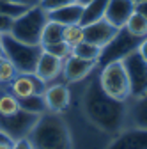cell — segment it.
<instances>
[{"label": "cell", "mask_w": 147, "mask_h": 149, "mask_svg": "<svg viewBox=\"0 0 147 149\" xmlns=\"http://www.w3.org/2000/svg\"><path fill=\"white\" fill-rule=\"evenodd\" d=\"M83 112L87 119L103 132L115 133L126 121V101L108 96L99 85V80H92L83 92Z\"/></svg>", "instance_id": "cell-1"}, {"label": "cell", "mask_w": 147, "mask_h": 149, "mask_svg": "<svg viewBox=\"0 0 147 149\" xmlns=\"http://www.w3.org/2000/svg\"><path fill=\"white\" fill-rule=\"evenodd\" d=\"M34 149H71V135L64 119L51 112L39 116L32 132L27 135Z\"/></svg>", "instance_id": "cell-2"}, {"label": "cell", "mask_w": 147, "mask_h": 149, "mask_svg": "<svg viewBox=\"0 0 147 149\" xmlns=\"http://www.w3.org/2000/svg\"><path fill=\"white\" fill-rule=\"evenodd\" d=\"M46 22H48V13L39 4H35L14 18L9 34L21 43L41 45V34H43Z\"/></svg>", "instance_id": "cell-3"}, {"label": "cell", "mask_w": 147, "mask_h": 149, "mask_svg": "<svg viewBox=\"0 0 147 149\" xmlns=\"http://www.w3.org/2000/svg\"><path fill=\"white\" fill-rule=\"evenodd\" d=\"M41 52H43L41 45L21 43L14 39L11 34L2 36V55L16 68L18 73H34Z\"/></svg>", "instance_id": "cell-4"}, {"label": "cell", "mask_w": 147, "mask_h": 149, "mask_svg": "<svg viewBox=\"0 0 147 149\" xmlns=\"http://www.w3.org/2000/svg\"><path fill=\"white\" fill-rule=\"evenodd\" d=\"M98 80L108 96L121 101H126L130 98V84H128V74L122 66V61H115L103 66Z\"/></svg>", "instance_id": "cell-5"}, {"label": "cell", "mask_w": 147, "mask_h": 149, "mask_svg": "<svg viewBox=\"0 0 147 149\" xmlns=\"http://www.w3.org/2000/svg\"><path fill=\"white\" fill-rule=\"evenodd\" d=\"M140 41H142L140 37L131 36L126 29H119L117 34L112 37V41L106 43V45L101 48L99 59H98L96 64H99V66H106V64H110V62L122 61L128 53H131L133 50L138 48Z\"/></svg>", "instance_id": "cell-6"}, {"label": "cell", "mask_w": 147, "mask_h": 149, "mask_svg": "<svg viewBox=\"0 0 147 149\" xmlns=\"http://www.w3.org/2000/svg\"><path fill=\"white\" fill-rule=\"evenodd\" d=\"M122 66L128 74V84H130V98L137 100L147 94V61L138 53V50H133L122 59Z\"/></svg>", "instance_id": "cell-7"}, {"label": "cell", "mask_w": 147, "mask_h": 149, "mask_svg": "<svg viewBox=\"0 0 147 149\" xmlns=\"http://www.w3.org/2000/svg\"><path fill=\"white\" fill-rule=\"evenodd\" d=\"M37 119H39V116L20 108L11 116H0V132L9 135L12 140L27 139V135L32 132V128L35 126Z\"/></svg>", "instance_id": "cell-8"}, {"label": "cell", "mask_w": 147, "mask_h": 149, "mask_svg": "<svg viewBox=\"0 0 147 149\" xmlns=\"http://www.w3.org/2000/svg\"><path fill=\"white\" fill-rule=\"evenodd\" d=\"M46 82H43L34 73H18L11 80V92L16 98H25L30 94H43Z\"/></svg>", "instance_id": "cell-9"}, {"label": "cell", "mask_w": 147, "mask_h": 149, "mask_svg": "<svg viewBox=\"0 0 147 149\" xmlns=\"http://www.w3.org/2000/svg\"><path fill=\"white\" fill-rule=\"evenodd\" d=\"M135 0H108L105 11V20L115 29H124L126 22L135 13Z\"/></svg>", "instance_id": "cell-10"}, {"label": "cell", "mask_w": 147, "mask_h": 149, "mask_svg": "<svg viewBox=\"0 0 147 149\" xmlns=\"http://www.w3.org/2000/svg\"><path fill=\"white\" fill-rule=\"evenodd\" d=\"M117 30L119 29H115L112 23H108L103 18L99 22L83 25V39L96 45V46H99V48H103L106 43L112 41V37L117 34Z\"/></svg>", "instance_id": "cell-11"}, {"label": "cell", "mask_w": 147, "mask_h": 149, "mask_svg": "<svg viewBox=\"0 0 147 149\" xmlns=\"http://www.w3.org/2000/svg\"><path fill=\"white\" fill-rule=\"evenodd\" d=\"M106 149H147V130L133 128L122 132Z\"/></svg>", "instance_id": "cell-12"}, {"label": "cell", "mask_w": 147, "mask_h": 149, "mask_svg": "<svg viewBox=\"0 0 147 149\" xmlns=\"http://www.w3.org/2000/svg\"><path fill=\"white\" fill-rule=\"evenodd\" d=\"M94 66H96V62H92V61H85V59L75 57V55H69L62 62V73L67 82H80L87 74H90Z\"/></svg>", "instance_id": "cell-13"}, {"label": "cell", "mask_w": 147, "mask_h": 149, "mask_svg": "<svg viewBox=\"0 0 147 149\" xmlns=\"http://www.w3.org/2000/svg\"><path fill=\"white\" fill-rule=\"evenodd\" d=\"M62 62L64 61L57 59L55 55H51V53L43 50L41 55H39V61H37V66H35L34 74L39 77L43 82H50L53 78H57L62 73Z\"/></svg>", "instance_id": "cell-14"}, {"label": "cell", "mask_w": 147, "mask_h": 149, "mask_svg": "<svg viewBox=\"0 0 147 149\" xmlns=\"http://www.w3.org/2000/svg\"><path fill=\"white\" fill-rule=\"evenodd\" d=\"M44 101H46V107L50 112H55V114H59V112L66 110L67 105H69V91L66 85H51V87H46L44 92Z\"/></svg>", "instance_id": "cell-15"}, {"label": "cell", "mask_w": 147, "mask_h": 149, "mask_svg": "<svg viewBox=\"0 0 147 149\" xmlns=\"http://www.w3.org/2000/svg\"><path fill=\"white\" fill-rule=\"evenodd\" d=\"M82 11H83V6L78 4V2H75V4H69V6H64V7H59V9L48 11V20L57 22L62 27L73 25V23H80Z\"/></svg>", "instance_id": "cell-16"}, {"label": "cell", "mask_w": 147, "mask_h": 149, "mask_svg": "<svg viewBox=\"0 0 147 149\" xmlns=\"http://www.w3.org/2000/svg\"><path fill=\"white\" fill-rule=\"evenodd\" d=\"M106 6H108V0H90V2H87L83 6V11H82L80 25H89V23L103 20Z\"/></svg>", "instance_id": "cell-17"}, {"label": "cell", "mask_w": 147, "mask_h": 149, "mask_svg": "<svg viewBox=\"0 0 147 149\" xmlns=\"http://www.w3.org/2000/svg\"><path fill=\"white\" fill-rule=\"evenodd\" d=\"M18 103H20V108L25 112H30V114L35 116H43L44 112H48L46 101L43 94H30L25 98H18Z\"/></svg>", "instance_id": "cell-18"}, {"label": "cell", "mask_w": 147, "mask_h": 149, "mask_svg": "<svg viewBox=\"0 0 147 149\" xmlns=\"http://www.w3.org/2000/svg\"><path fill=\"white\" fill-rule=\"evenodd\" d=\"M131 121L135 128L147 130V94L135 100V105L131 107Z\"/></svg>", "instance_id": "cell-19"}, {"label": "cell", "mask_w": 147, "mask_h": 149, "mask_svg": "<svg viewBox=\"0 0 147 149\" xmlns=\"http://www.w3.org/2000/svg\"><path fill=\"white\" fill-rule=\"evenodd\" d=\"M99 53H101V48L92 45V43H89V41H82L78 45L73 46V53L71 55H75V57H80V59H85V61H92V62H98L99 59Z\"/></svg>", "instance_id": "cell-20"}, {"label": "cell", "mask_w": 147, "mask_h": 149, "mask_svg": "<svg viewBox=\"0 0 147 149\" xmlns=\"http://www.w3.org/2000/svg\"><path fill=\"white\" fill-rule=\"evenodd\" d=\"M62 30H64V27L60 23L48 20L46 25H44V29H43V34H41V46L62 41Z\"/></svg>", "instance_id": "cell-21"}, {"label": "cell", "mask_w": 147, "mask_h": 149, "mask_svg": "<svg viewBox=\"0 0 147 149\" xmlns=\"http://www.w3.org/2000/svg\"><path fill=\"white\" fill-rule=\"evenodd\" d=\"M124 29L130 32L131 36L144 39V37L147 36V20H145V18H144L140 13H137V11H135V13L130 16V20L126 22Z\"/></svg>", "instance_id": "cell-22"}, {"label": "cell", "mask_w": 147, "mask_h": 149, "mask_svg": "<svg viewBox=\"0 0 147 149\" xmlns=\"http://www.w3.org/2000/svg\"><path fill=\"white\" fill-rule=\"evenodd\" d=\"M62 41H66L71 48L83 41V25L80 23H73V25H66L62 30Z\"/></svg>", "instance_id": "cell-23"}, {"label": "cell", "mask_w": 147, "mask_h": 149, "mask_svg": "<svg viewBox=\"0 0 147 149\" xmlns=\"http://www.w3.org/2000/svg\"><path fill=\"white\" fill-rule=\"evenodd\" d=\"M20 110V103H18V98L9 92H2L0 94V116H11L14 112Z\"/></svg>", "instance_id": "cell-24"}, {"label": "cell", "mask_w": 147, "mask_h": 149, "mask_svg": "<svg viewBox=\"0 0 147 149\" xmlns=\"http://www.w3.org/2000/svg\"><path fill=\"white\" fill-rule=\"evenodd\" d=\"M43 50L48 52V53H51V55H55V57L60 59V61H66L69 55L73 53V48L66 41H59V43H53V45H44Z\"/></svg>", "instance_id": "cell-25"}, {"label": "cell", "mask_w": 147, "mask_h": 149, "mask_svg": "<svg viewBox=\"0 0 147 149\" xmlns=\"http://www.w3.org/2000/svg\"><path fill=\"white\" fill-rule=\"evenodd\" d=\"M30 6H23V4H16V2H9V0H0V14L14 18L20 16L21 13H25Z\"/></svg>", "instance_id": "cell-26"}, {"label": "cell", "mask_w": 147, "mask_h": 149, "mask_svg": "<svg viewBox=\"0 0 147 149\" xmlns=\"http://www.w3.org/2000/svg\"><path fill=\"white\" fill-rule=\"evenodd\" d=\"M18 74L16 68L4 57L2 62H0V84H11V80Z\"/></svg>", "instance_id": "cell-27"}, {"label": "cell", "mask_w": 147, "mask_h": 149, "mask_svg": "<svg viewBox=\"0 0 147 149\" xmlns=\"http://www.w3.org/2000/svg\"><path fill=\"white\" fill-rule=\"evenodd\" d=\"M76 0H39V6L48 13V11H53V9H59V7H64V6H69V4H75Z\"/></svg>", "instance_id": "cell-28"}, {"label": "cell", "mask_w": 147, "mask_h": 149, "mask_svg": "<svg viewBox=\"0 0 147 149\" xmlns=\"http://www.w3.org/2000/svg\"><path fill=\"white\" fill-rule=\"evenodd\" d=\"M11 27H12V18L0 14V36L9 34L11 32Z\"/></svg>", "instance_id": "cell-29"}, {"label": "cell", "mask_w": 147, "mask_h": 149, "mask_svg": "<svg viewBox=\"0 0 147 149\" xmlns=\"http://www.w3.org/2000/svg\"><path fill=\"white\" fill-rule=\"evenodd\" d=\"M12 144H14V140L9 135H6L4 132H0V149H11Z\"/></svg>", "instance_id": "cell-30"}, {"label": "cell", "mask_w": 147, "mask_h": 149, "mask_svg": "<svg viewBox=\"0 0 147 149\" xmlns=\"http://www.w3.org/2000/svg\"><path fill=\"white\" fill-rule=\"evenodd\" d=\"M11 149H34V147L28 142V139H18V140H14V144H12Z\"/></svg>", "instance_id": "cell-31"}, {"label": "cell", "mask_w": 147, "mask_h": 149, "mask_svg": "<svg viewBox=\"0 0 147 149\" xmlns=\"http://www.w3.org/2000/svg\"><path fill=\"white\" fill-rule=\"evenodd\" d=\"M137 50H138V53L142 55V57L147 61V36H145L144 39L140 41V45H138V48H137Z\"/></svg>", "instance_id": "cell-32"}, {"label": "cell", "mask_w": 147, "mask_h": 149, "mask_svg": "<svg viewBox=\"0 0 147 149\" xmlns=\"http://www.w3.org/2000/svg\"><path fill=\"white\" fill-rule=\"evenodd\" d=\"M135 11L140 13V14L145 18V20H147V0H145V2H138V4L135 6Z\"/></svg>", "instance_id": "cell-33"}, {"label": "cell", "mask_w": 147, "mask_h": 149, "mask_svg": "<svg viewBox=\"0 0 147 149\" xmlns=\"http://www.w3.org/2000/svg\"><path fill=\"white\" fill-rule=\"evenodd\" d=\"M9 2H16V4H23V6H35V4H39V0H9Z\"/></svg>", "instance_id": "cell-34"}, {"label": "cell", "mask_w": 147, "mask_h": 149, "mask_svg": "<svg viewBox=\"0 0 147 149\" xmlns=\"http://www.w3.org/2000/svg\"><path fill=\"white\" fill-rule=\"evenodd\" d=\"M76 2H78V4H82V6H85L87 2H90V0H76Z\"/></svg>", "instance_id": "cell-35"}, {"label": "cell", "mask_w": 147, "mask_h": 149, "mask_svg": "<svg viewBox=\"0 0 147 149\" xmlns=\"http://www.w3.org/2000/svg\"><path fill=\"white\" fill-rule=\"evenodd\" d=\"M0 55H2V36H0Z\"/></svg>", "instance_id": "cell-36"}, {"label": "cell", "mask_w": 147, "mask_h": 149, "mask_svg": "<svg viewBox=\"0 0 147 149\" xmlns=\"http://www.w3.org/2000/svg\"><path fill=\"white\" fill-rule=\"evenodd\" d=\"M138 2H145V0H135V4H138Z\"/></svg>", "instance_id": "cell-37"}, {"label": "cell", "mask_w": 147, "mask_h": 149, "mask_svg": "<svg viewBox=\"0 0 147 149\" xmlns=\"http://www.w3.org/2000/svg\"><path fill=\"white\" fill-rule=\"evenodd\" d=\"M2 59H4V55H0V62H2Z\"/></svg>", "instance_id": "cell-38"}]
</instances>
